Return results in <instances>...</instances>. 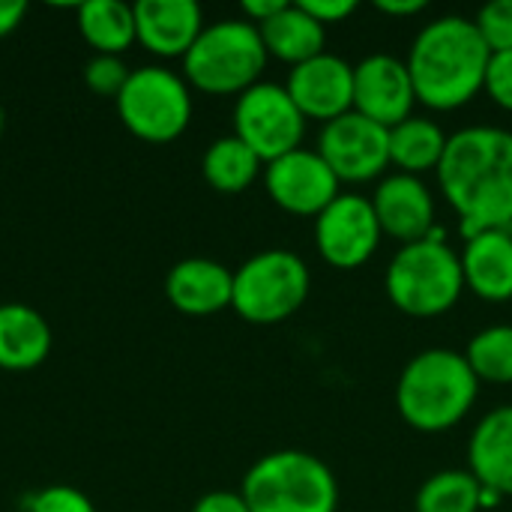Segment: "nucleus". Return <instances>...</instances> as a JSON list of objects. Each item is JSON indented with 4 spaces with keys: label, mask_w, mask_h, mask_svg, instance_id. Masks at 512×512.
<instances>
[{
    "label": "nucleus",
    "mask_w": 512,
    "mask_h": 512,
    "mask_svg": "<svg viewBox=\"0 0 512 512\" xmlns=\"http://www.w3.org/2000/svg\"><path fill=\"white\" fill-rule=\"evenodd\" d=\"M165 297L183 315H216L231 306L234 273L213 258H183L165 276Z\"/></svg>",
    "instance_id": "f3484780"
},
{
    "label": "nucleus",
    "mask_w": 512,
    "mask_h": 512,
    "mask_svg": "<svg viewBox=\"0 0 512 512\" xmlns=\"http://www.w3.org/2000/svg\"><path fill=\"white\" fill-rule=\"evenodd\" d=\"M375 9L390 18H408V15H420L426 9V0H378Z\"/></svg>",
    "instance_id": "f704fd0d"
},
{
    "label": "nucleus",
    "mask_w": 512,
    "mask_h": 512,
    "mask_svg": "<svg viewBox=\"0 0 512 512\" xmlns=\"http://www.w3.org/2000/svg\"><path fill=\"white\" fill-rule=\"evenodd\" d=\"M306 123L285 84L258 81L243 90L234 105V135L264 165L303 147Z\"/></svg>",
    "instance_id": "1a4fd4ad"
},
{
    "label": "nucleus",
    "mask_w": 512,
    "mask_h": 512,
    "mask_svg": "<svg viewBox=\"0 0 512 512\" xmlns=\"http://www.w3.org/2000/svg\"><path fill=\"white\" fill-rule=\"evenodd\" d=\"M201 174L216 192L237 195L264 174V162L237 135H222L204 150Z\"/></svg>",
    "instance_id": "b1692460"
},
{
    "label": "nucleus",
    "mask_w": 512,
    "mask_h": 512,
    "mask_svg": "<svg viewBox=\"0 0 512 512\" xmlns=\"http://www.w3.org/2000/svg\"><path fill=\"white\" fill-rule=\"evenodd\" d=\"M450 135L429 117H408L399 126L390 129V165H396L402 174H426L438 171Z\"/></svg>",
    "instance_id": "4be33fe9"
},
{
    "label": "nucleus",
    "mask_w": 512,
    "mask_h": 512,
    "mask_svg": "<svg viewBox=\"0 0 512 512\" xmlns=\"http://www.w3.org/2000/svg\"><path fill=\"white\" fill-rule=\"evenodd\" d=\"M129 66L117 54H93L84 66V84L99 96H120L129 81Z\"/></svg>",
    "instance_id": "cd10ccee"
},
{
    "label": "nucleus",
    "mask_w": 512,
    "mask_h": 512,
    "mask_svg": "<svg viewBox=\"0 0 512 512\" xmlns=\"http://www.w3.org/2000/svg\"><path fill=\"white\" fill-rule=\"evenodd\" d=\"M372 207L381 222V231L402 246L426 240L438 222H435V195L423 183V177L393 171L387 174L375 192H372Z\"/></svg>",
    "instance_id": "2eb2a0df"
},
{
    "label": "nucleus",
    "mask_w": 512,
    "mask_h": 512,
    "mask_svg": "<svg viewBox=\"0 0 512 512\" xmlns=\"http://www.w3.org/2000/svg\"><path fill=\"white\" fill-rule=\"evenodd\" d=\"M48 354H51L48 321L24 303H3L0 306V369L30 372L42 366Z\"/></svg>",
    "instance_id": "aec40b11"
},
{
    "label": "nucleus",
    "mask_w": 512,
    "mask_h": 512,
    "mask_svg": "<svg viewBox=\"0 0 512 512\" xmlns=\"http://www.w3.org/2000/svg\"><path fill=\"white\" fill-rule=\"evenodd\" d=\"M24 15H27V3L24 0H0V39L9 36L12 30H18Z\"/></svg>",
    "instance_id": "72a5a7b5"
},
{
    "label": "nucleus",
    "mask_w": 512,
    "mask_h": 512,
    "mask_svg": "<svg viewBox=\"0 0 512 512\" xmlns=\"http://www.w3.org/2000/svg\"><path fill=\"white\" fill-rule=\"evenodd\" d=\"M483 42L489 45L492 54H501V51H512V0H495V3H486L477 18H474Z\"/></svg>",
    "instance_id": "bb28decb"
},
{
    "label": "nucleus",
    "mask_w": 512,
    "mask_h": 512,
    "mask_svg": "<svg viewBox=\"0 0 512 512\" xmlns=\"http://www.w3.org/2000/svg\"><path fill=\"white\" fill-rule=\"evenodd\" d=\"M117 114L135 138L168 144L180 138L192 120L189 84L183 75L165 66L132 69L126 87L117 96Z\"/></svg>",
    "instance_id": "6e6552de"
},
{
    "label": "nucleus",
    "mask_w": 512,
    "mask_h": 512,
    "mask_svg": "<svg viewBox=\"0 0 512 512\" xmlns=\"http://www.w3.org/2000/svg\"><path fill=\"white\" fill-rule=\"evenodd\" d=\"M477 381L512 384V324H492L480 330L465 351Z\"/></svg>",
    "instance_id": "a878e982"
},
{
    "label": "nucleus",
    "mask_w": 512,
    "mask_h": 512,
    "mask_svg": "<svg viewBox=\"0 0 512 512\" xmlns=\"http://www.w3.org/2000/svg\"><path fill=\"white\" fill-rule=\"evenodd\" d=\"M264 189L291 216H321L342 192L339 177L318 150L297 147L264 165Z\"/></svg>",
    "instance_id": "f8f14e48"
},
{
    "label": "nucleus",
    "mask_w": 512,
    "mask_h": 512,
    "mask_svg": "<svg viewBox=\"0 0 512 512\" xmlns=\"http://www.w3.org/2000/svg\"><path fill=\"white\" fill-rule=\"evenodd\" d=\"M462 276L465 288L486 303L512 300V237L507 228L480 231L465 240Z\"/></svg>",
    "instance_id": "a211bd4d"
},
{
    "label": "nucleus",
    "mask_w": 512,
    "mask_h": 512,
    "mask_svg": "<svg viewBox=\"0 0 512 512\" xmlns=\"http://www.w3.org/2000/svg\"><path fill=\"white\" fill-rule=\"evenodd\" d=\"M132 9L135 39L156 57H186L207 27L195 0H138Z\"/></svg>",
    "instance_id": "dca6fc26"
},
{
    "label": "nucleus",
    "mask_w": 512,
    "mask_h": 512,
    "mask_svg": "<svg viewBox=\"0 0 512 512\" xmlns=\"http://www.w3.org/2000/svg\"><path fill=\"white\" fill-rule=\"evenodd\" d=\"M507 231H510V237H512V222H510V228H507Z\"/></svg>",
    "instance_id": "e433bc0d"
},
{
    "label": "nucleus",
    "mask_w": 512,
    "mask_h": 512,
    "mask_svg": "<svg viewBox=\"0 0 512 512\" xmlns=\"http://www.w3.org/2000/svg\"><path fill=\"white\" fill-rule=\"evenodd\" d=\"M468 471L483 489L512 498V405L489 411L468 441Z\"/></svg>",
    "instance_id": "6ab92c4d"
},
{
    "label": "nucleus",
    "mask_w": 512,
    "mask_h": 512,
    "mask_svg": "<svg viewBox=\"0 0 512 512\" xmlns=\"http://www.w3.org/2000/svg\"><path fill=\"white\" fill-rule=\"evenodd\" d=\"M417 90L408 63L393 54H369L354 66V111L393 129L414 117Z\"/></svg>",
    "instance_id": "ddd939ff"
},
{
    "label": "nucleus",
    "mask_w": 512,
    "mask_h": 512,
    "mask_svg": "<svg viewBox=\"0 0 512 512\" xmlns=\"http://www.w3.org/2000/svg\"><path fill=\"white\" fill-rule=\"evenodd\" d=\"M192 512H249L240 492H207L195 501Z\"/></svg>",
    "instance_id": "2f4dec72"
},
{
    "label": "nucleus",
    "mask_w": 512,
    "mask_h": 512,
    "mask_svg": "<svg viewBox=\"0 0 512 512\" xmlns=\"http://www.w3.org/2000/svg\"><path fill=\"white\" fill-rule=\"evenodd\" d=\"M300 6L318 21V24H339L357 12V0H300Z\"/></svg>",
    "instance_id": "7c9ffc66"
},
{
    "label": "nucleus",
    "mask_w": 512,
    "mask_h": 512,
    "mask_svg": "<svg viewBox=\"0 0 512 512\" xmlns=\"http://www.w3.org/2000/svg\"><path fill=\"white\" fill-rule=\"evenodd\" d=\"M381 222L366 195L339 192V198L315 219L318 255L336 270L363 267L381 246Z\"/></svg>",
    "instance_id": "9b49d317"
},
{
    "label": "nucleus",
    "mask_w": 512,
    "mask_h": 512,
    "mask_svg": "<svg viewBox=\"0 0 512 512\" xmlns=\"http://www.w3.org/2000/svg\"><path fill=\"white\" fill-rule=\"evenodd\" d=\"M27 512H96V507L72 486H48L27 498Z\"/></svg>",
    "instance_id": "c85d7f7f"
},
{
    "label": "nucleus",
    "mask_w": 512,
    "mask_h": 512,
    "mask_svg": "<svg viewBox=\"0 0 512 512\" xmlns=\"http://www.w3.org/2000/svg\"><path fill=\"white\" fill-rule=\"evenodd\" d=\"M315 150L339 183H369L390 168V129L348 111L321 126Z\"/></svg>",
    "instance_id": "9d476101"
},
{
    "label": "nucleus",
    "mask_w": 512,
    "mask_h": 512,
    "mask_svg": "<svg viewBox=\"0 0 512 512\" xmlns=\"http://www.w3.org/2000/svg\"><path fill=\"white\" fill-rule=\"evenodd\" d=\"M285 3H288V0H243V3H240V9H243L246 21L258 27V24L270 21V18H273Z\"/></svg>",
    "instance_id": "473e14b6"
},
{
    "label": "nucleus",
    "mask_w": 512,
    "mask_h": 512,
    "mask_svg": "<svg viewBox=\"0 0 512 512\" xmlns=\"http://www.w3.org/2000/svg\"><path fill=\"white\" fill-rule=\"evenodd\" d=\"M384 288L402 315L441 318L459 303L465 291L462 258L450 243H408L393 255Z\"/></svg>",
    "instance_id": "423d86ee"
},
{
    "label": "nucleus",
    "mask_w": 512,
    "mask_h": 512,
    "mask_svg": "<svg viewBox=\"0 0 512 512\" xmlns=\"http://www.w3.org/2000/svg\"><path fill=\"white\" fill-rule=\"evenodd\" d=\"M258 33L264 39L267 54L291 66L324 54L327 42V27L318 24L300 3H285L270 21L258 24Z\"/></svg>",
    "instance_id": "412c9836"
},
{
    "label": "nucleus",
    "mask_w": 512,
    "mask_h": 512,
    "mask_svg": "<svg viewBox=\"0 0 512 512\" xmlns=\"http://www.w3.org/2000/svg\"><path fill=\"white\" fill-rule=\"evenodd\" d=\"M489 99L510 111L512 114V51H501V54H492L489 60V72H486V87Z\"/></svg>",
    "instance_id": "c756f323"
},
{
    "label": "nucleus",
    "mask_w": 512,
    "mask_h": 512,
    "mask_svg": "<svg viewBox=\"0 0 512 512\" xmlns=\"http://www.w3.org/2000/svg\"><path fill=\"white\" fill-rule=\"evenodd\" d=\"M438 183L459 216L462 237L512 222V132L465 126L450 135L438 165Z\"/></svg>",
    "instance_id": "f257e3e1"
},
{
    "label": "nucleus",
    "mask_w": 512,
    "mask_h": 512,
    "mask_svg": "<svg viewBox=\"0 0 512 512\" xmlns=\"http://www.w3.org/2000/svg\"><path fill=\"white\" fill-rule=\"evenodd\" d=\"M480 483L471 471H438L414 498V512H480Z\"/></svg>",
    "instance_id": "393cba45"
},
{
    "label": "nucleus",
    "mask_w": 512,
    "mask_h": 512,
    "mask_svg": "<svg viewBox=\"0 0 512 512\" xmlns=\"http://www.w3.org/2000/svg\"><path fill=\"white\" fill-rule=\"evenodd\" d=\"M249 512H336L339 483L333 471L306 450H276L261 456L240 489Z\"/></svg>",
    "instance_id": "39448f33"
},
{
    "label": "nucleus",
    "mask_w": 512,
    "mask_h": 512,
    "mask_svg": "<svg viewBox=\"0 0 512 512\" xmlns=\"http://www.w3.org/2000/svg\"><path fill=\"white\" fill-rule=\"evenodd\" d=\"M285 90L306 120L330 123L354 111V66L345 57L324 51L300 66H291Z\"/></svg>",
    "instance_id": "4468645a"
},
{
    "label": "nucleus",
    "mask_w": 512,
    "mask_h": 512,
    "mask_svg": "<svg viewBox=\"0 0 512 512\" xmlns=\"http://www.w3.org/2000/svg\"><path fill=\"white\" fill-rule=\"evenodd\" d=\"M489 60L492 51L474 18L441 15L414 36L405 63L417 102L432 111H456L486 87Z\"/></svg>",
    "instance_id": "f03ea898"
},
{
    "label": "nucleus",
    "mask_w": 512,
    "mask_h": 512,
    "mask_svg": "<svg viewBox=\"0 0 512 512\" xmlns=\"http://www.w3.org/2000/svg\"><path fill=\"white\" fill-rule=\"evenodd\" d=\"M3 123H6V114H3V108H0V135H3Z\"/></svg>",
    "instance_id": "c9c22d12"
},
{
    "label": "nucleus",
    "mask_w": 512,
    "mask_h": 512,
    "mask_svg": "<svg viewBox=\"0 0 512 512\" xmlns=\"http://www.w3.org/2000/svg\"><path fill=\"white\" fill-rule=\"evenodd\" d=\"M267 48L255 24L246 18H222L207 24L183 57V78L210 96H240L261 81Z\"/></svg>",
    "instance_id": "20e7f679"
},
{
    "label": "nucleus",
    "mask_w": 512,
    "mask_h": 512,
    "mask_svg": "<svg viewBox=\"0 0 512 512\" xmlns=\"http://www.w3.org/2000/svg\"><path fill=\"white\" fill-rule=\"evenodd\" d=\"M480 396V381L465 354L453 348H429L414 354L396 384V408L402 420L423 432L441 435L459 426Z\"/></svg>",
    "instance_id": "7ed1b4c3"
},
{
    "label": "nucleus",
    "mask_w": 512,
    "mask_h": 512,
    "mask_svg": "<svg viewBox=\"0 0 512 512\" xmlns=\"http://www.w3.org/2000/svg\"><path fill=\"white\" fill-rule=\"evenodd\" d=\"M78 30L96 54H123L135 39V9L123 0H84Z\"/></svg>",
    "instance_id": "5701e85b"
},
{
    "label": "nucleus",
    "mask_w": 512,
    "mask_h": 512,
    "mask_svg": "<svg viewBox=\"0 0 512 512\" xmlns=\"http://www.w3.org/2000/svg\"><path fill=\"white\" fill-rule=\"evenodd\" d=\"M312 273L297 252L264 249L234 270L231 309L249 324L288 321L306 303Z\"/></svg>",
    "instance_id": "0eeeda50"
}]
</instances>
